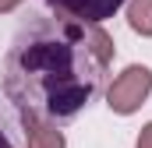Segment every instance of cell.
<instances>
[{
    "mask_svg": "<svg viewBox=\"0 0 152 148\" xmlns=\"http://www.w3.org/2000/svg\"><path fill=\"white\" fill-rule=\"evenodd\" d=\"M127 25L142 39H152V0H131L127 4Z\"/></svg>",
    "mask_w": 152,
    "mask_h": 148,
    "instance_id": "5b68a950",
    "label": "cell"
},
{
    "mask_svg": "<svg viewBox=\"0 0 152 148\" xmlns=\"http://www.w3.org/2000/svg\"><path fill=\"white\" fill-rule=\"evenodd\" d=\"M113 36L60 14L32 18L4 57V95L21 113L71 120L85 110L113 64Z\"/></svg>",
    "mask_w": 152,
    "mask_h": 148,
    "instance_id": "6da1fadb",
    "label": "cell"
},
{
    "mask_svg": "<svg viewBox=\"0 0 152 148\" xmlns=\"http://www.w3.org/2000/svg\"><path fill=\"white\" fill-rule=\"evenodd\" d=\"M53 14L71 18V21H85V25H99L106 18H113L127 0H46Z\"/></svg>",
    "mask_w": 152,
    "mask_h": 148,
    "instance_id": "3957f363",
    "label": "cell"
},
{
    "mask_svg": "<svg viewBox=\"0 0 152 148\" xmlns=\"http://www.w3.org/2000/svg\"><path fill=\"white\" fill-rule=\"evenodd\" d=\"M25 0H0V14H11L14 7H21Z\"/></svg>",
    "mask_w": 152,
    "mask_h": 148,
    "instance_id": "ba28073f",
    "label": "cell"
},
{
    "mask_svg": "<svg viewBox=\"0 0 152 148\" xmlns=\"http://www.w3.org/2000/svg\"><path fill=\"white\" fill-rule=\"evenodd\" d=\"M21 127H25V145H28V148H67L64 131H60L53 120L21 113Z\"/></svg>",
    "mask_w": 152,
    "mask_h": 148,
    "instance_id": "277c9868",
    "label": "cell"
},
{
    "mask_svg": "<svg viewBox=\"0 0 152 148\" xmlns=\"http://www.w3.org/2000/svg\"><path fill=\"white\" fill-rule=\"evenodd\" d=\"M152 95V67L145 64H131L113 78V85L106 88V106L117 116H131L145 106V99Z\"/></svg>",
    "mask_w": 152,
    "mask_h": 148,
    "instance_id": "7a4b0ae2",
    "label": "cell"
},
{
    "mask_svg": "<svg viewBox=\"0 0 152 148\" xmlns=\"http://www.w3.org/2000/svg\"><path fill=\"white\" fill-rule=\"evenodd\" d=\"M0 148H14L11 134H7V127H4V116H0Z\"/></svg>",
    "mask_w": 152,
    "mask_h": 148,
    "instance_id": "52a82bcc",
    "label": "cell"
},
{
    "mask_svg": "<svg viewBox=\"0 0 152 148\" xmlns=\"http://www.w3.org/2000/svg\"><path fill=\"white\" fill-rule=\"evenodd\" d=\"M134 148H152V120L138 131V141H134Z\"/></svg>",
    "mask_w": 152,
    "mask_h": 148,
    "instance_id": "8992f818",
    "label": "cell"
}]
</instances>
